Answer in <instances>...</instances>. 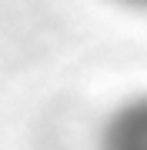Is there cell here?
Masks as SVG:
<instances>
[]
</instances>
